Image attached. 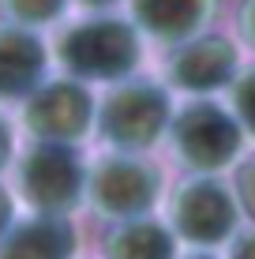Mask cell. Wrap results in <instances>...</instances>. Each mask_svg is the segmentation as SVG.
Here are the masks:
<instances>
[{
	"label": "cell",
	"instance_id": "cell-3",
	"mask_svg": "<svg viewBox=\"0 0 255 259\" xmlns=\"http://www.w3.org/2000/svg\"><path fill=\"white\" fill-rule=\"evenodd\" d=\"M165 94L158 87H146V83H135V87H124L105 102L101 109V128L105 136L120 147H143L150 143L165 124Z\"/></svg>",
	"mask_w": 255,
	"mask_h": 259
},
{
	"label": "cell",
	"instance_id": "cell-20",
	"mask_svg": "<svg viewBox=\"0 0 255 259\" xmlns=\"http://www.w3.org/2000/svg\"><path fill=\"white\" fill-rule=\"evenodd\" d=\"M83 4H94V8H101V4H113V0H83Z\"/></svg>",
	"mask_w": 255,
	"mask_h": 259
},
{
	"label": "cell",
	"instance_id": "cell-17",
	"mask_svg": "<svg viewBox=\"0 0 255 259\" xmlns=\"http://www.w3.org/2000/svg\"><path fill=\"white\" fill-rule=\"evenodd\" d=\"M233 259H255V237L240 240V248H236V255H233Z\"/></svg>",
	"mask_w": 255,
	"mask_h": 259
},
{
	"label": "cell",
	"instance_id": "cell-8",
	"mask_svg": "<svg viewBox=\"0 0 255 259\" xmlns=\"http://www.w3.org/2000/svg\"><path fill=\"white\" fill-rule=\"evenodd\" d=\"M158 181L150 169L135 165V162H105L94 177V195L105 210L113 214H135L154 203Z\"/></svg>",
	"mask_w": 255,
	"mask_h": 259
},
{
	"label": "cell",
	"instance_id": "cell-10",
	"mask_svg": "<svg viewBox=\"0 0 255 259\" xmlns=\"http://www.w3.org/2000/svg\"><path fill=\"white\" fill-rule=\"evenodd\" d=\"M135 19L154 38H188L210 19V0H135Z\"/></svg>",
	"mask_w": 255,
	"mask_h": 259
},
{
	"label": "cell",
	"instance_id": "cell-1",
	"mask_svg": "<svg viewBox=\"0 0 255 259\" xmlns=\"http://www.w3.org/2000/svg\"><path fill=\"white\" fill-rule=\"evenodd\" d=\"M60 57L72 71H79L86 79H113V75L131 71V64L139 57V41L124 23H113V19L83 23L64 38Z\"/></svg>",
	"mask_w": 255,
	"mask_h": 259
},
{
	"label": "cell",
	"instance_id": "cell-9",
	"mask_svg": "<svg viewBox=\"0 0 255 259\" xmlns=\"http://www.w3.org/2000/svg\"><path fill=\"white\" fill-rule=\"evenodd\" d=\"M41 68H45V53L41 41L26 30L4 26L0 30V98L26 94L38 83Z\"/></svg>",
	"mask_w": 255,
	"mask_h": 259
},
{
	"label": "cell",
	"instance_id": "cell-6",
	"mask_svg": "<svg viewBox=\"0 0 255 259\" xmlns=\"http://www.w3.org/2000/svg\"><path fill=\"white\" fill-rule=\"evenodd\" d=\"M236 68V53L225 38L207 34V38L188 41L177 57H173V79L188 91H210V87H222L233 79Z\"/></svg>",
	"mask_w": 255,
	"mask_h": 259
},
{
	"label": "cell",
	"instance_id": "cell-12",
	"mask_svg": "<svg viewBox=\"0 0 255 259\" xmlns=\"http://www.w3.org/2000/svg\"><path fill=\"white\" fill-rule=\"evenodd\" d=\"M169 255L173 244L158 226H128L109 244V259H169Z\"/></svg>",
	"mask_w": 255,
	"mask_h": 259
},
{
	"label": "cell",
	"instance_id": "cell-19",
	"mask_svg": "<svg viewBox=\"0 0 255 259\" xmlns=\"http://www.w3.org/2000/svg\"><path fill=\"white\" fill-rule=\"evenodd\" d=\"M8 214H12V203H8V195L0 192V229L8 226Z\"/></svg>",
	"mask_w": 255,
	"mask_h": 259
},
{
	"label": "cell",
	"instance_id": "cell-16",
	"mask_svg": "<svg viewBox=\"0 0 255 259\" xmlns=\"http://www.w3.org/2000/svg\"><path fill=\"white\" fill-rule=\"evenodd\" d=\"M244 30H248V38L255 41V0L244 8Z\"/></svg>",
	"mask_w": 255,
	"mask_h": 259
},
{
	"label": "cell",
	"instance_id": "cell-13",
	"mask_svg": "<svg viewBox=\"0 0 255 259\" xmlns=\"http://www.w3.org/2000/svg\"><path fill=\"white\" fill-rule=\"evenodd\" d=\"M4 4L26 23H45V19L64 12V0H4Z\"/></svg>",
	"mask_w": 255,
	"mask_h": 259
},
{
	"label": "cell",
	"instance_id": "cell-14",
	"mask_svg": "<svg viewBox=\"0 0 255 259\" xmlns=\"http://www.w3.org/2000/svg\"><path fill=\"white\" fill-rule=\"evenodd\" d=\"M233 98H236V113H240V120L255 132V71H248V75L236 83Z\"/></svg>",
	"mask_w": 255,
	"mask_h": 259
},
{
	"label": "cell",
	"instance_id": "cell-2",
	"mask_svg": "<svg viewBox=\"0 0 255 259\" xmlns=\"http://www.w3.org/2000/svg\"><path fill=\"white\" fill-rule=\"evenodd\" d=\"M173 132H177L180 154L191 165H203V169L225 165L236 154V147H240V132H236L233 117L222 113L218 105H210V102L188 105L177 117V128Z\"/></svg>",
	"mask_w": 255,
	"mask_h": 259
},
{
	"label": "cell",
	"instance_id": "cell-4",
	"mask_svg": "<svg viewBox=\"0 0 255 259\" xmlns=\"http://www.w3.org/2000/svg\"><path fill=\"white\" fill-rule=\"evenodd\" d=\"M23 192L38 207H68L79 192V165L64 147H38L23 162Z\"/></svg>",
	"mask_w": 255,
	"mask_h": 259
},
{
	"label": "cell",
	"instance_id": "cell-7",
	"mask_svg": "<svg viewBox=\"0 0 255 259\" xmlns=\"http://www.w3.org/2000/svg\"><path fill=\"white\" fill-rule=\"evenodd\" d=\"M177 226L184 237L210 244L233 229V203L218 184H191L177 199Z\"/></svg>",
	"mask_w": 255,
	"mask_h": 259
},
{
	"label": "cell",
	"instance_id": "cell-5",
	"mask_svg": "<svg viewBox=\"0 0 255 259\" xmlns=\"http://www.w3.org/2000/svg\"><path fill=\"white\" fill-rule=\"evenodd\" d=\"M26 120H30L34 132H41L49 139H72L79 132H86L90 98H86V91H79L75 83H53L30 98Z\"/></svg>",
	"mask_w": 255,
	"mask_h": 259
},
{
	"label": "cell",
	"instance_id": "cell-11",
	"mask_svg": "<svg viewBox=\"0 0 255 259\" xmlns=\"http://www.w3.org/2000/svg\"><path fill=\"white\" fill-rule=\"evenodd\" d=\"M72 233L64 222H30L0 248V259H68Z\"/></svg>",
	"mask_w": 255,
	"mask_h": 259
},
{
	"label": "cell",
	"instance_id": "cell-18",
	"mask_svg": "<svg viewBox=\"0 0 255 259\" xmlns=\"http://www.w3.org/2000/svg\"><path fill=\"white\" fill-rule=\"evenodd\" d=\"M8 147H12V139H8V128H4V120H0V165H4V158H8Z\"/></svg>",
	"mask_w": 255,
	"mask_h": 259
},
{
	"label": "cell",
	"instance_id": "cell-15",
	"mask_svg": "<svg viewBox=\"0 0 255 259\" xmlns=\"http://www.w3.org/2000/svg\"><path fill=\"white\" fill-rule=\"evenodd\" d=\"M240 195H244V203H248V210L255 214V162L240 173Z\"/></svg>",
	"mask_w": 255,
	"mask_h": 259
}]
</instances>
